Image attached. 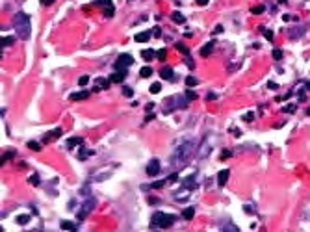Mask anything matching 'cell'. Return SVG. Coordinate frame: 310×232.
<instances>
[{"instance_id": "277c9868", "label": "cell", "mask_w": 310, "mask_h": 232, "mask_svg": "<svg viewBox=\"0 0 310 232\" xmlns=\"http://www.w3.org/2000/svg\"><path fill=\"white\" fill-rule=\"evenodd\" d=\"M132 63H134V58H132L130 54H121V56L117 58L115 69H117V71H126V69H123V67H130Z\"/></svg>"}, {"instance_id": "7bdbcfd3", "label": "cell", "mask_w": 310, "mask_h": 232, "mask_svg": "<svg viewBox=\"0 0 310 232\" xmlns=\"http://www.w3.org/2000/svg\"><path fill=\"white\" fill-rule=\"evenodd\" d=\"M152 108H154V104H147V108H145V112H147V113H151V112H152Z\"/></svg>"}, {"instance_id": "52a82bcc", "label": "cell", "mask_w": 310, "mask_h": 232, "mask_svg": "<svg viewBox=\"0 0 310 232\" xmlns=\"http://www.w3.org/2000/svg\"><path fill=\"white\" fill-rule=\"evenodd\" d=\"M158 173H160V162H158V160L149 162V165H147V175H149V177H156Z\"/></svg>"}, {"instance_id": "83f0119b", "label": "cell", "mask_w": 310, "mask_h": 232, "mask_svg": "<svg viewBox=\"0 0 310 232\" xmlns=\"http://www.w3.org/2000/svg\"><path fill=\"white\" fill-rule=\"evenodd\" d=\"M93 154H95V151H82V154L78 156V160H85V158H89Z\"/></svg>"}, {"instance_id": "d4e9b609", "label": "cell", "mask_w": 310, "mask_h": 232, "mask_svg": "<svg viewBox=\"0 0 310 232\" xmlns=\"http://www.w3.org/2000/svg\"><path fill=\"white\" fill-rule=\"evenodd\" d=\"M177 48H178V50H180L184 56H188V54H190V50H188V46H186L184 43H177Z\"/></svg>"}, {"instance_id": "ba28073f", "label": "cell", "mask_w": 310, "mask_h": 232, "mask_svg": "<svg viewBox=\"0 0 310 232\" xmlns=\"http://www.w3.org/2000/svg\"><path fill=\"white\" fill-rule=\"evenodd\" d=\"M108 87H110V80L100 76V78H97V85L93 87V93H97L98 89H108Z\"/></svg>"}, {"instance_id": "5bb4252c", "label": "cell", "mask_w": 310, "mask_h": 232, "mask_svg": "<svg viewBox=\"0 0 310 232\" xmlns=\"http://www.w3.org/2000/svg\"><path fill=\"white\" fill-rule=\"evenodd\" d=\"M212 48H214V43H206V45L201 48V56H203V58H208L210 52H212Z\"/></svg>"}, {"instance_id": "9c48e42d", "label": "cell", "mask_w": 310, "mask_h": 232, "mask_svg": "<svg viewBox=\"0 0 310 232\" xmlns=\"http://www.w3.org/2000/svg\"><path fill=\"white\" fill-rule=\"evenodd\" d=\"M61 136V128H54L52 132H48L45 138H43V143H48V141H52V139H56V138H59Z\"/></svg>"}, {"instance_id": "7dc6e473", "label": "cell", "mask_w": 310, "mask_h": 232, "mask_svg": "<svg viewBox=\"0 0 310 232\" xmlns=\"http://www.w3.org/2000/svg\"><path fill=\"white\" fill-rule=\"evenodd\" d=\"M266 37H268V39H273V32H266Z\"/></svg>"}, {"instance_id": "44dd1931", "label": "cell", "mask_w": 310, "mask_h": 232, "mask_svg": "<svg viewBox=\"0 0 310 232\" xmlns=\"http://www.w3.org/2000/svg\"><path fill=\"white\" fill-rule=\"evenodd\" d=\"M15 43V37H11V35H7V37H2V48H6V46H11Z\"/></svg>"}, {"instance_id": "ffe728a7", "label": "cell", "mask_w": 310, "mask_h": 232, "mask_svg": "<svg viewBox=\"0 0 310 232\" xmlns=\"http://www.w3.org/2000/svg\"><path fill=\"white\" fill-rule=\"evenodd\" d=\"M154 56H156V52H154V50H151V48H147V50H143V52H141V58H143V59H147V61H149V59H152Z\"/></svg>"}, {"instance_id": "8992f818", "label": "cell", "mask_w": 310, "mask_h": 232, "mask_svg": "<svg viewBox=\"0 0 310 232\" xmlns=\"http://www.w3.org/2000/svg\"><path fill=\"white\" fill-rule=\"evenodd\" d=\"M93 206H95V201H93V199H89V201H87V203H85V204H84V206L80 208V214L76 212V216H78V219H80V221H82V219H85V216L89 214V210H91Z\"/></svg>"}, {"instance_id": "e575fe53", "label": "cell", "mask_w": 310, "mask_h": 232, "mask_svg": "<svg viewBox=\"0 0 310 232\" xmlns=\"http://www.w3.org/2000/svg\"><path fill=\"white\" fill-rule=\"evenodd\" d=\"M20 225H26L28 221H30V216H19V219H17Z\"/></svg>"}, {"instance_id": "1f68e13d", "label": "cell", "mask_w": 310, "mask_h": 232, "mask_svg": "<svg viewBox=\"0 0 310 232\" xmlns=\"http://www.w3.org/2000/svg\"><path fill=\"white\" fill-rule=\"evenodd\" d=\"M186 98H188V100H195V98H197V93H193L191 89H188V91H186Z\"/></svg>"}, {"instance_id": "c3c4849f", "label": "cell", "mask_w": 310, "mask_h": 232, "mask_svg": "<svg viewBox=\"0 0 310 232\" xmlns=\"http://www.w3.org/2000/svg\"><path fill=\"white\" fill-rule=\"evenodd\" d=\"M206 98H208V100H214V98H216V93H210V95H208Z\"/></svg>"}, {"instance_id": "484cf974", "label": "cell", "mask_w": 310, "mask_h": 232, "mask_svg": "<svg viewBox=\"0 0 310 232\" xmlns=\"http://www.w3.org/2000/svg\"><path fill=\"white\" fill-rule=\"evenodd\" d=\"M162 91V84L160 82H154L152 85H151V93H160Z\"/></svg>"}, {"instance_id": "6da1fadb", "label": "cell", "mask_w": 310, "mask_h": 232, "mask_svg": "<svg viewBox=\"0 0 310 232\" xmlns=\"http://www.w3.org/2000/svg\"><path fill=\"white\" fill-rule=\"evenodd\" d=\"M193 149H195V145L191 143V141H188V143H182L175 152H173V156H171V162L175 164V165H184L191 156H193Z\"/></svg>"}, {"instance_id": "e0dca14e", "label": "cell", "mask_w": 310, "mask_h": 232, "mask_svg": "<svg viewBox=\"0 0 310 232\" xmlns=\"http://www.w3.org/2000/svg\"><path fill=\"white\" fill-rule=\"evenodd\" d=\"M139 76H141V78H149V76H152V67H149V65L141 67V71H139Z\"/></svg>"}, {"instance_id": "836d02e7", "label": "cell", "mask_w": 310, "mask_h": 232, "mask_svg": "<svg viewBox=\"0 0 310 232\" xmlns=\"http://www.w3.org/2000/svg\"><path fill=\"white\" fill-rule=\"evenodd\" d=\"M87 82H89V76H80L78 78V85H87Z\"/></svg>"}, {"instance_id": "bcb514c9", "label": "cell", "mask_w": 310, "mask_h": 232, "mask_svg": "<svg viewBox=\"0 0 310 232\" xmlns=\"http://www.w3.org/2000/svg\"><path fill=\"white\" fill-rule=\"evenodd\" d=\"M52 2H54V0H41L43 6H48V4H52Z\"/></svg>"}, {"instance_id": "3957f363", "label": "cell", "mask_w": 310, "mask_h": 232, "mask_svg": "<svg viewBox=\"0 0 310 232\" xmlns=\"http://www.w3.org/2000/svg\"><path fill=\"white\" fill-rule=\"evenodd\" d=\"M175 223V216L164 214V212H156L151 219V229H169Z\"/></svg>"}, {"instance_id": "2e32d148", "label": "cell", "mask_w": 310, "mask_h": 232, "mask_svg": "<svg viewBox=\"0 0 310 232\" xmlns=\"http://www.w3.org/2000/svg\"><path fill=\"white\" fill-rule=\"evenodd\" d=\"M193 216H195V208L193 206H188L186 210H182V217L184 219H193Z\"/></svg>"}, {"instance_id": "d590c367", "label": "cell", "mask_w": 310, "mask_h": 232, "mask_svg": "<svg viewBox=\"0 0 310 232\" xmlns=\"http://www.w3.org/2000/svg\"><path fill=\"white\" fill-rule=\"evenodd\" d=\"M273 58H275V59H281V58H282V50H281V48H275V50H273Z\"/></svg>"}, {"instance_id": "f1b7e54d", "label": "cell", "mask_w": 310, "mask_h": 232, "mask_svg": "<svg viewBox=\"0 0 310 232\" xmlns=\"http://www.w3.org/2000/svg\"><path fill=\"white\" fill-rule=\"evenodd\" d=\"M104 15H106V17H111V15H113V4H111V2L106 6V9H104Z\"/></svg>"}, {"instance_id": "ee69618b", "label": "cell", "mask_w": 310, "mask_h": 232, "mask_svg": "<svg viewBox=\"0 0 310 232\" xmlns=\"http://www.w3.org/2000/svg\"><path fill=\"white\" fill-rule=\"evenodd\" d=\"M230 156V151H225L223 154H221V160H225V158H229Z\"/></svg>"}, {"instance_id": "b9f144b4", "label": "cell", "mask_w": 310, "mask_h": 232, "mask_svg": "<svg viewBox=\"0 0 310 232\" xmlns=\"http://www.w3.org/2000/svg\"><path fill=\"white\" fill-rule=\"evenodd\" d=\"M221 32H223V26H221V24H217V26L214 28V33H221Z\"/></svg>"}, {"instance_id": "60d3db41", "label": "cell", "mask_w": 310, "mask_h": 232, "mask_svg": "<svg viewBox=\"0 0 310 232\" xmlns=\"http://www.w3.org/2000/svg\"><path fill=\"white\" fill-rule=\"evenodd\" d=\"M160 32H162V30H160V28H158V26H156V28H154V30H152V35H154V37H160V35H162V33H160Z\"/></svg>"}, {"instance_id": "74e56055", "label": "cell", "mask_w": 310, "mask_h": 232, "mask_svg": "<svg viewBox=\"0 0 310 232\" xmlns=\"http://www.w3.org/2000/svg\"><path fill=\"white\" fill-rule=\"evenodd\" d=\"M13 156H15V154H13V151H7V152H6V154L2 156V164H4L6 160H9V158H13Z\"/></svg>"}, {"instance_id": "4fadbf2b", "label": "cell", "mask_w": 310, "mask_h": 232, "mask_svg": "<svg viewBox=\"0 0 310 232\" xmlns=\"http://www.w3.org/2000/svg\"><path fill=\"white\" fill-rule=\"evenodd\" d=\"M171 19L177 22V24H182V22H186V17L180 13V11H173V15H171Z\"/></svg>"}, {"instance_id": "4316f807", "label": "cell", "mask_w": 310, "mask_h": 232, "mask_svg": "<svg viewBox=\"0 0 310 232\" xmlns=\"http://www.w3.org/2000/svg\"><path fill=\"white\" fill-rule=\"evenodd\" d=\"M28 149L30 151H41V145L37 141H28Z\"/></svg>"}, {"instance_id": "7c38bea8", "label": "cell", "mask_w": 310, "mask_h": 232, "mask_svg": "<svg viewBox=\"0 0 310 232\" xmlns=\"http://www.w3.org/2000/svg\"><path fill=\"white\" fill-rule=\"evenodd\" d=\"M151 39V33L149 32H141V33H136V43H147Z\"/></svg>"}, {"instance_id": "8fae6325", "label": "cell", "mask_w": 310, "mask_h": 232, "mask_svg": "<svg viewBox=\"0 0 310 232\" xmlns=\"http://www.w3.org/2000/svg\"><path fill=\"white\" fill-rule=\"evenodd\" d=\"M124 76H126V71H115V72H113L110 78H111V82H117V84H121Z\"/></svg>"}, {"instance_id": "f35d334b", "label": "cell", "mask_w": 310, "mask_h": 232, "mask_svg": "<svg viewBox=\"0 0 310 232\" xmlns=\"http://www.w3.org/2000/svg\"><path fill=\"white\" fill-rule=\"evenodd\" d=\"M282 110H284V112H288V113H294V112H295V106H294V104H288V106H284Z\"/></svg>"}, {"instance_id": "ab89813d", "label": "cell", "mask_w": 310, "mask_h": 232, "mask_svg": "<svg viewBox=\"0 0 310 232\" xmlns=\"http://www.w3.org/2000/svg\"><path fill=\"white\" fill-rule=\"evenodd\" d=\"M165 182H167V180H158V182H154V184H151V186H152V188H162Z\"/></svg>"}, {"instance_id": "8d00e7d4", "label": "cell", "mask_w": 310, "mask_h": 232, "mask_svg": "<svg viewBox=\"0 0 310 232\" xmlns=\"http://www.w3.org/2000/svg\"><path fill=\"white\" fill-rule=\"evenodd\" d=\"M253 119H255V113H253V112H249V113L243 115V121H247V123H251Z\"/></svg>"}, {"instance_id": "7402d4cb", "label": "cell", "mask_w": 310, "mask_h": 232, "mask_svg": "<svg viewBox=\"0 0 310 232\" xmlns=\"http://www.w3.org/2000/svg\"><path fill=\"white\" fill-rule=\"evenodd\" d=\"M59 227H61V230H74V229H76L72 221H61Z\"/></svg>"}, {"instance_id": "d6986e66", "label": "cell", "mask_w": 310, "mask_h": 232, "mask_svg": "<svg viewBox=\"0 0 310 232\" xmlns=\"http://www.w3.org/2000/svg\"><path fill=\"white\" fill-rule=\"evenodd\" d=\"M84 141H82V138H72V139H69L67 141V149H74L76 145H82Z\"/></svg>"}, {"instance_id": "f6af8a7d", "label": "cell", "mask_w": 310, "mask_h": 232, "mask_svg": "<svg viewBox=\"0 0 310 232\" xmlns=\"http://www.w3.org/2000/svg\"><path fill=\"white\" fill-rule=\"evenodd\" d=\"M225 230H234V232H238V229H236L234 225H229V227H225Z\"/></svg>"}, {"instance_id": "9a60e30c", "label": "cell", "mask_w": 310, "mask_h": 232, "mask_svg": "<svg viewBox=\"0 0 310 232\" xmlns=\"http://www.w3.org/2000/svg\"><path fill=\"white\" fill-rule=\"evenodd\" d=\"M89 97V91H80V93H72L71 95V100H84Z\"/></svg>"}, {"instance_id": "4dcf8cb0", "label": "cell", "mask_w": 310, "mask_h": 232, "mask_svg": "<svg viewBox=\"0 0 310 232\" xmlns=\"http://www.w3.org/2000/svg\"><path fill=\"white\" fill-rule=\"evenodd\" d=\"M165 56H167V50H165V48H162V50L156 54V58H158L160 61H164V59H165Z\"/></svg>"}, {"instance_id": "f546056e", "label": "cell", "mask_w": 310, "mask_h": 232, "mask_svg": "<svg viewBox=\"0 0 310 232\" xmlns=\"http://www.w3.org/2000/svg\"><path fill=\"white\" fill-rule=\"evenodd\" d=\"M123 95L130 98V97L134 95V91H132V87H128V85H123Z\"/></svg>"}, {"instance_id": "603a6c76", "label": "cell", "mask_w": 310, "mask_h": 232, "mask_svg": "<svg viewBox=\"0 0 310 232\" xmlns=\"http://www.w3.org/2000/svg\"><path fill=\"white\" fill-rule=\"evenodd\" d=\"M197 84H199V80H197L195 76H188V78H186V85H188V87H195Z\"/></svg>"}, {"instance_id": "cb8c5ba5", "label": "cell", "mask_w": 310, "mask_h": 232, "mask_svg": "<svg viewBox=\"0 0 310 232\" xmlns=\"http://www.w3.org/2000/svg\"><path fill=\"white\" fill-rule=\"evenodd\" d=\"M264 9H266L264 6H255V7H251V13L253 15H260V13H264Z\"/></svg>"}, {"instance_id": "ac0fdd59", "label": "cell", "mask_w": 310, "mask_h": 232, "mask_svg": "<svg viewBox=\"0 0 310 232\" xmlns=\"http://www.w3.org/2000/svg\"><path fill=\"white\" fill-rule=\"evenodd\" d=\"M160 76H162V78H173V69H171V67H162Z\"/></svg>"}, {"instance_id": "d6a6232c", "label": "cell", "mask_w": 310, "mask_h": 232, "mask_svg": "<svg viewBox=\"0 0 310 232\" xmlns=\"http://www.w3.org/2000/svg\"><path fill=\"white\" fill-rule=\"evenodd\" d=\"M28 182H30V184H32V186H39V177H37V175H32V177H30V180H28Z\"/></svg>"}, {"instance_id": "7a4b0ae2", "label": "cell", "mask_w": 310, "mask_h": 232, "mask_svg": "<svg viewBox=\"0 0 310 232\" xmlns=\"http://www.w3.org/2000/svg\"><path fill=\"white\" fill-rule=\"evenodd\" d=\"M15 30L19 33L20 39H28L32 33V24H30V17L26 13H17L15 15Z\"/></svg>"}, {"instance_id": "30bf717a", "label": "cell", "mask_w": 310, "mask_h": 232, "mask_svg": "<svg viewBox=\"0 0 310 232\" xmlns=\"http://www.w3.org/2000/svg\"><path fill=\"white\" fill-rule=\"evenodd\" d=\"M229 177H230L229 169L219 171V175H217V184H219V186H225V184H227V180H229Z\"/></svg>"}, {"instance_id": "5b68a950", "label": "cell", "mask_w": 310, "mask_h": 232, "mask_svg": "<svg viewBox=\"0 0 310 232\" xmlns=\"http://www.w3.org/2000/svg\"><path fill=\"white\" fill-rule=\"evenodd\" d=\"M210 151H212V143H210V139L206 138V139L203 141V145L197 149V152H199L197 156H199V158H206V156L210 154Z\"/></svg>"}, {"instance_id": "681fc988", "label": "cell", "mask_w": 310, "mask_h": 232, "mask_svg": "<svg viewBox=\"0 0 310 232\" xmlns=\"http://www.w3.org/2000/svg\"><path fill=\"white\" fill-rule=\"evenodd\" d=\"M197 4H201V6H206V4H208V0H197Z\"/></svg>"}]
</instances>
